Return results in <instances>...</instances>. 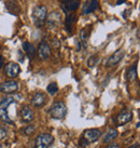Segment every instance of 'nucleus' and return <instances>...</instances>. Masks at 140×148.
Returning a JSON list of instances; mask_svg holds the SVG:
<instances>
[{
    "instance_id": "f257e3e1",
    "label": "nucleus",
    "mask_w": 140,
    "mask_h": 148,
    "mask_svg": "<svg viewBox=\"0 0 140 148\" xmlns=\"http://www.w3.org/2000/svg\"><path fill=\"white\" fill-rule=\"evenodd\" d=\"M17 117V101L8 96L0 102V120L8 124H14Z\"/></svg>"
},
{
    "instance_id": "f03ea898",
    "label": "nucleus",
    "mask_w": 140,
    "mask_h": 148,
    "mask_svg": "<svg viewBox=\"0 0 140 148\" xmlns=\"http://www.w3.org/2000/svg\"><path fill=\"white\" fill-rule=\"evenodd\" d=\"M48 9L46 5H37L33 10V21L37 27H42L46 23Z\"/></svg>"
},
{
    "instance_id": "7ed1b4c3",
    "label": "nucleus",
    "mask_w": 140,
    "mask_h": 148,
    "mask_svg": "<svg viewBox=\"0 0 140 148\" xmlns=\"http://www.w3.org/2000/svg\"><path fill=\"white\" fill-rule=\"evenodd\" d=\"M50 116L53 118V119H64L67 115V106L66 104L62 102V101H58L52 105V107L50 108L49 110Z\"/></svg>"
},
{
    "instance_id": "20e7f679",
    "label": "nucleus",
    "mask_w": 140,
    "mask_h": 148,
    "mask_svg": "<svg viewBox=\"0 0 140 148\" xmlns=\"http://www.w3.org/2000/svg\"><path fill=\"white\" fill-rule=\"evenodd\" d=\"M54 137L49 133H42L35 140V148H49L53 144Z\"/></svg>"
},
{
    "instance_id": "39448f33",
    "label": "nucleus",
    "mask_w": 140,
    "mask_h": 148,
    "mask_svg": "<svg viewBox=\"0 0 140 148\" xmlns=\"http://www.w3.org/2000/svg\"><path fill=\"white\" fill-rule=\"evenodd\" d=\"M80 7V0H63L60 8L66 15L73 13Z\"/></svg>"
},
{
    "instance_id": "423d86ee",
    "label": "nucleus",
    "mask_w": 140,
    "mask_h": 148,
    "mask_svg": "<svg viewBox=\"0 0 140 148\" xmlns=\"http://www.w3.org/2000/svg\"><path fill=\"white\" fill-rule=\"evenodd\" d=\"M100 136H101L100 130H98V129H88V130H85V131H84L82 137L90 144V143L97 142Z\"/></svg>"
},
{
    "instance_id": "0eeeda50",
    "label": "nucleus",
    "mask_w": 140,
    "mask_h": 148,
    "mask_svg": "<svg viewBox=\"0 0 140 148\" xmlns=\"http://www.w3.org/2000/svg\"><path fill=\"white\" fill-rule=\"evenodd\" d=\"M4 73L10 78H15L21 73V67L15 62H10L4 66Z\"/></svg>"
},
{
    "instance_id": "6e6552de",
    "label": "nucleus",
    "mask_w": 140,
    "mask_h": 148,
    "mask_svg": "<svg viewBox=\"0 0 140 148\" xmlns=\"http://www.w3.org/2000/svg\"><path fill=\"white\" fill-rule=\"evenodd\" d=\"M46 22H48V27H49V28L58 27L59 24L62 23V14L58 12V11H53V12L48 16Z\"/></svg>"
},
{
    "instance_id": "1a4fd4ad",
    "label": "nucleus",
    "mask_w": 140,
    "mask_h": 148,
    "mask_svg": "<svg viewBox=\"0 0 140 148\" xmlns=\"http://www.w3.org/2000/svg\"><path fill=\"white\" fill-rule=\"evenodd\" d=\"M18 90V83L16 81H5V82H2L0 84V91L2 93H5V94H11V93H14Z\"/></svg>"
},
{
    "instance_id": "9d476101",
    "label": "nucleus",
    "mask_w": 140,
    "mask_h": 148,
    "mask_svg": "<svg viewBox=\"0 0 140 148\" xmlns=\"http://www.w3.org/2000/svg\"><path fill=\"white\" fill-rule=\"evenodd\" d=\"M133 120V114L130 110H127V109H124L120 112L118 117H116V124L118 125H124V124L130 122Z\"/></svg>"
},
{
    "instance_id": "9b49d317",
    "label": "nucleus",
    "mask_w": 140,
    "mask_h": 148,
    "mask_svg": "<svg viewBox=\"0 0 140 148\" xmlns=\"http://www.w3.org/2000/svg\"><path fill=\"white\" fill-rule=\"evenodd\" d=\"M37 53H38V55H39L40 60H43V61L48 60V58L51 56V48H50V45H48V42H46V41L40 42V45L38 47Z\"/></svg>"
},
{
    "instance_id": "f8f14e48",
    "label": "nucleus",
    "mask_w": 140,
    "mask_h": 148,
    "mask_svg": "<svg viewBox=\"0 0 140 148\" xmlns=\"http://www.w3.org/2000/svg\"><path fill=\"white\" fill-rule=\"evenodd\" d=\"M124 55H125V53H124L123 50H116V52L108 58L107 67H113V66L118 65V64L123 60Z\"/></svg>"
},
{
    "instance_id": "ddd939ff",
    "label": "nucleus",
    "mask_w": 140,
    "mask_h": 148,
    "mask_svg": "<svg viewBox=\"0 0 140 148\" xmlns=\"http://www.w3.org/2000/svg\"><path fill=\"white\" fill-rule=\"evenodd\" d=\"M20 116H21V119L24 121L25 123H29V122H31V121L33 120V118H35L33 109H31L28 105H24V106L22 107Z\"/></svg>"
},
{
    "instance_id": "4468645a",
    "label": "nucleus",
    "mask_w": 140,
    "mask_h": 148,
    "mask_svg": "<svg viewBox=\"0 0 140 148\" xmlns=\"http://www.w3.org/2000/svg\"><path fill=\"white\" fill-rule=\"evenodd\" d=\"M99 7V1L98 0H87L84 7H83V14H91L97 10Z\"/></svg>"
},
{
    "instance_id": "2eb2a0df",
    "label": "nucleus",
    "mask_w": 140,
    "mask_h": 148,
    "mask_svg": "<svg viewBox=\"0 0 140 148\" xmlns=\"http://www.w3.org/2000/svg\"><path fill=\"white\" fill-rule=\"evenodd\" d=\"M46 97L43 93H36V94L33 96V99H31L33 106L37 107V108L43 107L46 105Z\"/></svg>"
},
{
    "instance_id": "dca6fc26",
    "label": "nucleus",
    "mask_w": 140,
    "mask_h": 148,
    "mask_svg": "<svg viewBox=\"0 0 140 148\" xmlns=\"http://www.w3.org/2000/svg\"><path fill=\"white\" fill-rule=\"evenodd\" d=\"M91 32H92V26H86V27H84V28L80 32V40H79V41L81 42V45H83V48L86 47V40H87V38L90 37Z\"/></svg>"
},
{
    "instance_id": "f3484780",
    "label": "nucleus",
    "mask_w": 140,
    "mask_h": 148,
    "mask_svg": "<svg viewBox=\"0 0 140 148\" xmlns=\"http://www.w3.org/2000/svg\"><path fill=\"white\" fill-rule=\"evenodd\" d=\"M7 9L9 10V12L14 15H18L21 13V7L15 0H9L7 2Z\"/></svg>"
},
{
    "instance_id": "a211bd4d",
    "label": "nucleus",
    "mask_w": 140,
    "mask_h": 148,
    "mask_svg": "<svg viewBox=\"0 0 140 148\" xmlns=\"http://www.w3.org/2000/svg\"><path fill=\"white\" fill-rule=\"evenodd\" d=\"M138 78V74H137V64L132 65L127 70V74H126V80L128 82H134L135 80H137Z\"/></svg>"
},
{
    "instance_id": "6ab92c4d",
    "label": "nucleus",
    "mask_w": 140,
    "mask_h": 148,
    "mask_svg": "<svg viewBox=\"0 0 140 148\" xmlns=\"http://www.w3.org/2000/svg\"><path fill=\"white\" fill-rule=\"evenodd\" d=\"M23 50H24L25 53L27 54V56H28L30 60H33V58L36 56V49H35V47H33L31 43L24 42V43H23Z\"/></svg>"
},
{
    "instance_id": "aec40b11",
    "label": "nucleus",
    "mask_w": 140,
    "mask_h": 148,
    "mask_svg": "<svg viewBox=\"0 0 140 148\" xmlns=\"http://www.w3.org/2000/svg\"><path fill=\"white\" fill-rule=\"evenodd\" d=\"M118 131H116V129H109L107 131V133L105 134V136H103V142L105 143V144H108V143H110V142H112V140L116 138V136H118Z\"/></svg>"
},
{
    "instance_id": "412c9836",
    "label": "nucleus",
    "mask_w": 140,
    "mask_h": 148,
    "mask_svg": "<svg viewBox=\"0 0 140 148\" xmlns=\"http://www.w3.org/2000/svg\"><path fill=\"white\" fill-rule=\"evenodd\" d=\"M75 21H77V17H75V15H74L73 13L67 15L65 24H66V29L68 33H71V28H72V26H73L74 23H75Z\"/></svg>"
},
{
    "instance_id": "4be33fe9",
    "label": "nucleus",
    "mask_w": 140,
    "mask_h": 148,
    "mask_svg": "<svg viewBox=\"0 0 140 148\" xmlns=\"http://www.w3.org/2000/svg\"><path fill=\"white\" fill-rule=\"evenodd\" d=\"M46 90H48V93L51 95H55L56 93H57L58 91V86L56 82H51L48 86V88H46Z\"/></svg>"
},
{
    "instance_id": "5701e85b",
    "label": "nucleus",
    "mask_w": 140,
    "mask_h": 148,
    "mask_svg": "<svg viewBox=\"0 0 140 148\" xmlns=\"http://www.w3.org/2000/svg\"><path fill=\"white\" fill-rule=\"evenodd\" d=\"M98 61H99V56L97 55V54L92 55L91 58L87 60V66H88V67H94V66L97 65Z\"/></svg>"
},
{
    "instance_id": "b1692460",
    "label": "nucleus",
    "mask_w": 140,
    "mask_h": 148,
    "mask_svg": "<svg viewBox=\"0 0 140 148\" xmlns=\"http://www.w3.org/2000/svg\"><path fill=\"white\" fill-rule=\"evenodd\" d=\"M35 130H36V127H33V125H28V127L23 129V133H24L25 135H31V134L35 133Z\"/></svg>"
},
{
    "instance_id": "393cba45",
    "label": "nucleus",
    "mask_w": 140,
    "mask_h": 148,
    "mask_svg": "<svg viewBox=\"0 0 140 148\" xmlns=\"http://www.w3.org/2000/svg\"><path fill=\"white\" fill-rule=\"evenodd\" d=\"M8 136V130L4 127H0V140H4Z\"/></svg>"
},
{
    "instance_id": "a878e982",
    "label": "nucleus",
    "mask_w": 140,
    "mask_h": 148,
    "mask_svg": "<svg viewBox=\"0 0 140 148\" xmlns=\"http://www.w3.org/2000/svg\"><path fill=\"white\" fill-rule=\"evenodd\" d=\"M51 45H52V47H53L55 50H58L60 48V41L58 40L57 38H53L52 41H51Z\"/></svg>"
},
{
    "instance_id": "bb28decb",
    "label": "nucleus",
    "mask_w": 140,
    "mask_h": 148,
    "mask_svg": "<svg viewBox=\"0 0 140 148\" xmlns=\"http://www.w3.org/2000/svg\"><path fill=\"white\" fill-rule=\"evenodd\" d=\"M87 145H88V143H87L83 137H81V140H80V146H81V147H85V146H87Z\"/></svg>"
},
{
    "instance_id": "cd10ccee",
    "label": "nucleus",
    "mask_w": 140,
    "mask_h": 148,
    "mask_svg": "<svg viewBox=\"0 0 140 148\" xmlns=\"http://www.w3.org/2000/svg\"><path fill=\"white\" fill-rule=\"evenodd\" d=\"M107 148H121V147H120L119 144H116V143H112V144L108 145Z\"/></svg>"
},
{
    "instance_id": "c85d7f7f",
    "label": "nucleus",
    "mask_w": 140,
    "mask_h": 148,
    "mask_svg": "<svg viewBox=\"0 0 140 148\" xmlns=\"http://www.w3.org/2000/svg\"><path fill=\"white\" fill-rule=\"evenodd\" d=\"M3 66V58H2V56L0 55V68Z\"/></svg>"
},
{
    "instance_id": "c756f323",
    "label": "nucleus",
    "mask_w": 140,
    "mask_h": 148,
    "mask_svg": "<svg viewBox=\"0 0 140 148\" xmlns=\"http://www.w3.org/2000/svg\"><path fill=\"white\" fill-rule=\"evenodd\" d=\"M125 1H126V0H118V2H116V4H118V5H120V4L124 3Z\"/></svg>"
},
{
    "instance_id": "7c9ffc66",
    "label": "nucleus",
    "mask_w": 140,
    "mask_h": 148,
    "mask_svg": "<svg viewBox=\"0 0 140 148\" xmlns=\"http://www.w3.org/2000/svg\"><path fill=\"white\" fill-rule=\"evenodd\" d=\"M128 148H139V146H138V145H133V146H130V147H128Z\"/></svg>"
},
{
    "instance_id": "2f4dec72",
    "label": "nucleus",
    "mask_w": 140,
    "mask_h": 148,
    "mask_svg": "<svg viewBox=\"0 0 140 148\" xmlns=\"http://www.w3.org/2000/svg\"><path fill=\"white\" fill-rule=\"evenodd\" d=\"M136 127H140V121H139V123L136 124Z\"/></svg>"
},
{
    "instance_id": "473e14b6",
    "label": "nucleus",
    "mask_w": 140,
    "mask_h": 148,
    "mask_svg": "<svg viewBox=\"0 0 140 148\" xmlns=\"http://www.w3.org/2000/svg\"><path fill=\"white\" fill-rule=\"evenodd\" d=\"M1 147H2V145H0V148H1Z\"/></svg>"
},
{
    "instance_id": "72a5a7b5",
    "label": "nucleus",
    "mask_w": 140,
    "mask_h": 148,
    "mask_svg": "<svg viewBox=\"0 0 140 148\" xmlns=\"http://www.w3.org/2000/svg\"><path fill=\"white\" fill-rule=\"evenodd\" d=\"M0 50H1V45H0Z\"/></svg>"
}]
</instances>
